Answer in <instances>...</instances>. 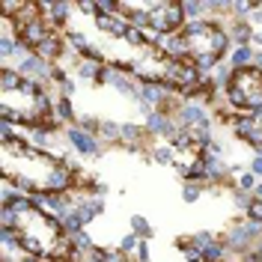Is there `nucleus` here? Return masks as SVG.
Wrapping results in <instances>:
<instances>
[{
	"instance_id": "24",
	"label": "nucleus",
	"mask_w": 262,
	"mask_h": 262,
	"mask_svg": "<svg viewBox=\"0 0 262 262\" xmlns=\"http://www.w3.org/2000/svg\"><path fill=\"white\" fill-rule=\"evenodd\" d=\"M253 196H259V200H262V182L256 185V191H253Z\"/></svg>"
},
{
	"instance_id": "21",
	"label": "nucleus",
	"mask_w": 262,
	"mask_h": 262,
	"mask_svg": "<svg viewBox=\"0 0 262 262\" xmlns=\"http://www.w3.org/2000/svg\"><path fill=\"white\" fill-rule=\"evenodd\" d=\"M134 259H137V262H149V242H140L137 253H134Z\"/></svg>"
},
{
	"instance_id": "18",
	"label": "nucleus",
	"mask_w": 262,
	"mask_h": 262,
	"mask_svg": "<svg viewBox=\"0 0 262 262\" xmlns=\"http://www.w3.org/2000/svg\"><path fill=\"white\" fill-rule=\"evenodd\" d=\"M119 128H122V125H116V122H107V119H104V122H101V131H98V137H116V140H119Z\"/></svg>"
},
{
	"instance_id": "17",
	"label": "nucleus",
	"mask_w": 262,
	"mask_h": 262,
	"mask_svg": "<svg viewBox=\"0 0 262 262\" xmlns=\"http://www.w3.org/2000/svg\"><path fill=\"white\" fill-rule=\"evenodd\" d=\"M245 212H247V221H250V224H259V227H262V200H259V196H253V200H250V206H247Z\"/></svg>"
},
{
	"instance_id": "2",
	"label": "nucleus",
	"mask_w": 262,
	"mask_h": 262,
	"mask_svg": "<svg viewBox=\"0 0 262 262\" xmlns=\"http://www.w3.org/2000/svg\"><path fill=\"white\" fill-rule=\"evenodd\" d=\"M0 224L15 232L18 247L27 256H36L42 262H78L81 256L75 238L66 232L63 221L24 194L15 203L3 206Z\"/></svg>"
},
{
	"instance_id": "1",
	"label": "nucleus",
	"mask_w": 262,
	"mask_h": 262,
	"mask_svg": "<svg viewBox=\"0 0 262 262\" xmlns=\"http://www.w3.org/2000/svg\"><path fill=\"white\" fill-rule=\"evenodd\" d=\"M0 173L3 182L12 185L18 194H30L33 200L72 191L96 194V179L83 176V170L69 158L54 155L51 149L33 146L21 134L6 137L0 143Z\"/></svg>"
},
{
	"instance_id": "22",
	"label": "nucleus",
	"mask_w": 262,
	"mask_h": 262,
	"mask_svg": "<svg viewBox=\"0 0 262 262\" xmlns=\"http://www.w3.org/2000/svg\"><path fill=\"white\" fill-rule=\"evenodd\" d=\"M253 66H256V69H262V51H256V57H253Z\"/></svg>"
},
{
	"instance_id": "5",
	"label": "nucleus",
	"mask_w": 262,
	"mask_h": 262,
	"mask_svg": "<svg viewBox=\"0 0 262 262\" xmlns=\"http://www.w3.org/2000/svg\"><path fill=\"white\" fill-rule=\"evenodd\" d=\"M3 18L12 24L18 42L30 51L33 57L54 63L66 54V33L54 24L45 12V3H33V0H21V3H3Z\"/></svg>"
},
{
	"instance_id": "12",
	"label": "nucleus",
	"mask_w": 262,
	"mask_h": 262,
	"mask_svg": "<svg viewBox=\"0 0 262 262\" xmlns=\"http://www.w3.org/2000/svg\"><path fill=\"white\" fill-rule=\"evenodd\" d=\"M72 3H45V12H48V18L57 24V27H63L66 21H69V15H72Z\"/></svg>"
},
{
	"instance_id": "14",
	"label": "nucleus",
	"mask_w": 262,
	"mask_h": 262,
	"mask_svg": "<svg viewBox=\"0 0 262 262\" xmlns=\"http://www.w3.org/2000/svg\"><path fill=\"white\" fill-rule=\"evenodd\" d=\"M131 232H134L137 238H143V242L152 238V227H149V221L143 214H131Z\"/></svg>"
},
{
	"instance_id": "25",
	"label": "nucleus",
	"mask_w": 262,
	"mask_h": 262,
	"mask_svg": "<svg viewBox=\"0 0 262 262\" xmlns=\"http://www.w3.org/2000/svg\"><path fill=\"white\" fill-rule=\"evenodd\" d=\"M259 116H262V114H259Z\"/></svg>"
},
{
	"instance_id": "11",
	"label": "nucleus",
	"mask_w": 262,
	"mask_h": 262,
	"mask_svg": "<svg viewBox=\"0 0 262 262\" xmlns=\"http://www.w3.org/2000/svg\"><path fill=\"white\" fill-rule=\"evenodd\" d=\"M253 57H256V48H253V45H235L232 54H229V66H232V69L253 66Z\"/></svg>"
},
{
	"instance_id": "10",
	"label": "nucleus",
	"mask_w": 262,
	"mask_h": 262,
	"mask_svg": "<svg viewBox=\"0 0 262 262\" xmlns=\"http://www.w3.org/2000/svg\"><path fill=\"white\" fill-rule=\"evenodd\" d=\"M78 262H137V259L122 253L119 247H90L86 253L78 256Z\"/></svg>"
},
{
	"instance_id": "16",
	"label": "nucleus",
	"mask_w": 262,
	"mask_h": 262,
	"mask_svg": "<svg viewBox=\"0 0 262 262\" xmlns=\"http://www.w3.org/2000/svg\"><path fill=\"white\" fill-rule=\"evenodd\" d=\"M75 125H78L81 131H86V134H96L98 137V131H101V119H96V116H81Z\"/></svg>"
},
{
	"instance_id": "15",
	"label": "nucleus",
	"mask_w": 262,
	"mask_h": 262,
	"mask_svg": "<svg viewBox=\"0 0 262 262\" xmlns=\"http://www.w3.org/2000/svg\"><path fill=\"white\" fill-rule=\"evenodd\" d=\"M203 191H206V188H203L200 182H185V188H182V200H185V203H196Z\"/></svg>"
},
{
	"instance_id": "3",
	"label": "nucleus",
	"mask_w": 262,
	"mask_h": 262,
	"mask_svg": "<svg viewBox=\"0 0 262 262\" xmlns=\"http://www.w3.org/2000/svg\"><path fill=\"white\" fill-rule=\"evenodd\" d=\"M0 122L33 131L57 128V98L48 86L18 75L15 69H0Z\"/></svg>"
},
{
	"instance_id": "9",
	"label": "nucleus",
	"mask_w": 262,
	"mask_h": 262,
	"mask_svg": "<svg viewBox=\"0 0 262 262\" xmlns=\"http://www.w3.org/2000/svg\"><path fill=\"white\" fill-rule=\"evenodd\" d=\"M66 140H69V146L75 149L78 155H83V158H98V155H101V137L86 134V131H81L78 125H69V128H66Z\"/></svg>"
},
{
	"instance_id": "19",
	"label": "nucleus",
	"mask_w": 262,
	"mask_h": 262,
	"mask_svg": "<svg viewBox=\"0 0 262 262\" xmlns=\"http://www.w3.org/2000/svg\"><path fill=\"white\" fill-rule=\"evenodd\" d=\"M238 191H256V176L253 173H242L238 176Z\"/></svg>"
},
{
	"instance_id": "7",
	"label": "nucleus",
	"mask_w": 262,
	"mask_h": 262,
	"mask_svg": "<svg viewBox=\"0 0 262 262\" xmlns=\"http://www.w3.org/2000/svg\"><path fill=\"white\" fill-rule=\"evenodd\" d=\"M224 101H227L229 111L259 116L262 114V69H256V66L229 69V78L224 83Z\"/></svg>"
},
{
	"instance_id": "4",
	"label": "nucleus",
	"mask_w": 262,
	"mask_h": 262,
	"mask_svg": "<svg viewBox=\"0 0 262 262\" xmlns=\"http://www.w3.org/2000/svg\"><path fill=\"white\" fill-rule=\"evenodd\" d=\"M167 54L179 57L185 63H191L194 69H200L203 75H209L217 69V63L227 57L229 48V30L214 21V18H200V21H185V27L173 36L158 39Z\"/></svg>"
},
{
	"instance_id": "13",
	"label": "nucleus",
	"mask_w": 262,
	"mask_h": 262,
	"mask_svg": "<svg viewBox=\"0 0 262 262\" xmlns=\"http://www.w3.org/2000/svg\"><path fill=\"white\" fill-rule=\"evenodd\" d=\"M143 134H149V131H146V128H140V125H134V122H125V125L119 128V140H125L128 146H137Z\"/></svg>"
},
{
	"instance_id": "20",
	"label": "nucleus",
	"mask_w": 262,
	"mask_h": 262,
	"mask_svg": "<svg viewBox=\"0 0 262 262\" xmlns=\"http://www.w3.org/2000/svg\"><path fill=\"white\" fill-rule=\"evenodd\" d=\"M250 173H253L256 179H262V152L253 155V161H250Z\"/></svg>"
},
{
	"instance_id": "6",
	"label": "nucleus",
	"mask_w": 262,
	"mask_h": 262,
	"mask_svg": "<svg viewBox=\"0 0 262 262\" xmlns=\"http://www.w3.org/2000/svg\"><path fill=\"white\" fill-rule=\"evenodd\" d=\"M116 12L131 21L140 33H146L152 42L164 36H173L185 27V9L176 0H119Z\"/></svg>"
},
{
	"instance_id": "23",
	"label": "nucleus",
	"mask_w": 262,
	"mask_h": 262,
	"mask_svg": "<svg viewBox=\"0 0 262 262\" xmlns=\"http://www.w3.org/2000/svg\"><path fill=\"white\" fill-rule=\"evenodd\" d=\"M18 262H42V259H36V256H18Z\"/></svg>"
},
{
	"instance_id": "8",
	"label": "nucleus",
	"mask_w": 262,
	"mask_h": 262,
	"mask_svg": "<svg viewBox=\"0 0 262 262\" xmlns=\"http://www.w3.org/2000/svg\"><path fill=\"white\" fill-rule=\"evenodd\" d=\"M229 125L232 131L250 143V146H256V152H262V116H247V114H238L229 119Z\"/></svg>"
}]
</instances>
